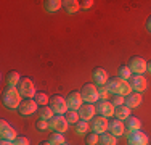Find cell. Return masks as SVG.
Here are the masks:
<instances>
[{"label": "cell", "mask_w": 151, "mask_h": 145, "mask_svg": "<svg viewBox=\"0 0 151 145\" xmlns=\"http://www.w3.org/2000/svg\"><path fill=\"white\" fill-rule=\"evenodd\" d=\"M92 78H93V81H95V86H96V87L106 86L108 79H109V78H108V72L103 70V68H100V66H96L95 70H93Z\"/></svg>", "instance_id": "cell-17"}, {"label": "cell", "mask_w": 151, "mask_h": 145, "mask_svg": "<svg viewBox=\"0 0 151 145\" xmlns=\"http://www.w3.org/2000/svg\"><path fill=\"white\" fill-rule=\"evenodd\" d=\"M146 71H148L150 74H151V60L148 61V65H146Z\"/></svg>", "instance_id": "cell-39"}, {"label": "cell", "mask_w": 151, "mask_h": 145, "mask_svg": "<svg viewBox=\"0 0 151 145\" xmlns=\"http://www.w3.org/2000/svg\"><path fill=\"white\" fill-rule=\"evenodd\" d=\"M108 132H111L113 136L116 137H121L125 134V126H124V121H121V119H111L109 124H108Z\"/></svg>", "instance_id": "cell-16"}, {"label": "cell", "mask_w": 151, "mask_h": 145, "mask_svg": "<svg viewBox=\"0 0 151 145\" xmlns=\"http://www.w3.org/2000/svg\"><path fill=\"white\" fill-rule=\"evenodd\" d=\"M88 129H90V124H88L87 121H82V119L74 124V130L79 134V136H87Z\"/></svg>", "instance_id": "cell-25"}, {"label": "cell", "mask_w": 151, "mask_h": 145, "mask_svg": "<svg viewBox=\"0 0 151 145\" xmlns=\"http://www.w3.org/2000/svg\"><path fill=\"white\" fill-rule=\"evenodd\" d=\"M66 103H68V108L73 111H79V108L84 105V99H82L81 92H77V90H73V92L68 94L66 97Z\"/></svg>", "instance_id": "cell-10"}, {"label": "cell", "mask_w": 151, "mask_h": 145, "mask_svg": "<svg viewBox=\"0 0 151 145\" xmlns=\"http://www.w3.org/2000/svg\"><path fill=\"white\" fill-rule=\"evenodd\" d=\"M5 81H6V87H18V84H19V81H21V76L18 71H10L8 74H6Z\"/></svg>", "instance_id": "cell-22"}, {"label": "cell", "mask_w": 151, "mask_h": 145, "mask_svg": "<svg viewBox=\"0 0 151 145\" xmlns=\"http://www.w3.org/2000/svg\"><path fill=\"white\" fill-rule=\"evenodd\" d=\"M85 144L87 145H98L100 144V136L96 132H88L85 136Z\"/></svg>", "instance_id": "cell-31"}, {"label": "cell", "mask_w": 151, "mask_h": 145, "mask_svg": "<svg viewBox=\"0 0 151 145\" xmlns=\"http://www.w3.org/2000/svg\"><path fill=\"white\" fill-rule=\"evenodd\" d=\"M34 100H35V103H37L39 107H47V105L50 103V99H48V95H47L45 92H37L35 97H34Z\"/></svg>", "instance_id": "cell-27"}, {"label": "cell", "mask_w": 151, "mask_h": 145, "mask_svg": "<svg viewBox=\"0 0 151 145\" xmlns=\"http://www.w3.org/2000/svg\"><path fill=\"white\" fill-rule=\"evenodd\" d=\"M0 137H2V140H12V142L18 137L16 129L10 126L5 119H2V123H0Z\"/></svg>", "instance_id": "cell-14"}, {"label": "cell", "mask_w": 151, "mask_h": 145, "mask_svg": "<svg viewBox=\"0 0 151 145\" xmlns=\"http://www.w3.org/2000/svg\"><path fill=\"white\" fill-rule=\"evenodd\" d=\"M0 145H15V144H13L12 140H2V144H0Z\"/></svg>", "instance_id": "cell-38"}, {"label": "cell", "mask_w": 151, "mask_h": 145, "mask_svg": "<svg viewBox=\"0 0 151 145\" xmlns=\"http://www.w3.org/2000/svg\"><path fill=\"white\" fill-rule=\"evenodd\" d=\"M81 95L84 99V103H93L98 102V87L95 84H84L81 90Z\"/></svg>", "instance_id": "cell-4"}, {"label": "cell", "mask_w": 151, "mask_h": 145, "mask_svg": "<svg viewBox=\"0 0 151 145\" xmlns=\"http://www.w3.org/2000/svg\"><path fill=\"white\" fill-rule=\"evenodd\" d=\"M100 145H117V137L111 132H105L100 136Z\"/></svg>", "instance_id": "cell-24"}, {"label": "cell", "mask_w": 151, "mask_h": 145, "mask_svg": "<svg viewBox=\"0 0 151 145\" xmlns=\"http://www.w3.org/2000/svg\"><path fill=\"white\" fill-rule=\"evenodd\" d=\"M127 82H129V86L132 87L134 92H140V94H142L143 90L146 89V86H148V82H146V79L143 74H132Z\"/></svg>", "instance_id": "cell-13"}, {"label": "cell", "mask_w": 151, "mask_h": 145, "mask_svg": "<svg viewBox=\"0 0 151 145\" xmlns=\"http://www.w3.org/2000/svg\"><path fill=\"white\" fill-rule=\"evenodd\" d=\"M93 0H84V2H81V8H84V10H87V8H92L93 7Z\"/></svg>", "instance_id": "cell-36"}, {"label": "cell", "mask_w": 151, "mask_h": 145, "mask_svg": "<svg viewBox=\"0 0 151 145\" xmlns=\"http://www.w3.org/2000/svg\"><path fill=\"white\" fill-rule=\"evenodd\" d=\"M132 76V71L130 68H129V65H122V66L119 68V74H117V78L124 79V81H129Z\"/></svg>", "instance_id": "cell-29"}, {"label": "cell", "mask_w": 151, "mask_h": 145, "mask_svg": "<svg viewBox=\"0 0 151 145\" xmlns=\"http://www.w3.org/2000/svg\"><path fill=\"white\" fill-rule=\"evenodd\" d=\"M142 102H143V97L140 92H134V90H132V92L125 97V105H127L130 110L132 108H138L140 105H142Z\"/></svg>", "instance_id": "cell-18"}, {"label": "cell", "mask_w": 151, "mask_h": 145, "mask_svg": "<svg viewBox=\"0 0 151 145\" xmlns=\"http://www.w3.org/2000/svg\"><path fill=\"white\" fill-rule=\"evenodd\" d=\"M150 139L142 129L127 132V145H148Z\"/></svg>", "instance_id": "cell-7"}, {"label": "cell", "mask_w": 151, "mask_h": 145, "mask_svg": "<svg viewBox=\"0 0 151 145\" xmlns=\"http://www.w3.org/2000/svg\"><path fill=\"white\" fill-rule=\"evenodd\" d=\"M106 89L109 90L111 95H122V97H127L129 94L132 92V87L129 86V82L124 81V79H121V78H117V76L108 79Z\"/></svg>", "instance_id": "cell-2"}, {"label": "cell", "mask_w": 151, "mask_h": 145, "mask_svg": "<svg viewBox=\"0 0 151 145\" xmlns=\"http://www.w3.org/2000/svg\"><path fill=\"white\" fill-rule=\"evenodd\" d=\"M13 144L15 145H29V139L27 137H19L18 136L15 140H13Z\"/></svg>", "instance_id": "cell-34"}, {"label": "cell", "mask_w": 151, "mask_h": 145, "mask_svg": "<svg viewBox=\"0 0 151 145\" xmlns=\"http://www.w3.org/2000/svg\"><path fill=\"white\" fill-rule=\"evenodd\" d=\"M35 111H39V108H37V103H35L34 99H24L21 102L19 108H18V113L21 116H31Z\"/></svg>", "instance_id": "cell-11"}, {"label": "cell", "mask_w": 151, "mask_h": 145, "mask_svg": "<svg viewBox=\"0 0 151 145\" xmlns=\"http://www.w3.org/2000/svg\"><path fill=\"white\" fill-rule=\"evenodd\" d=\"M63 145H68V144H63Z\"/></svg>", "instance_id": "cell-41"}, {"label": "cell", "mask_w": 151, "mask_h": 145, "mask_svg": "<svg viewBox=\"0 0 151 145\" xmlns=\"http://www.w3.org/2000/svg\"><path fill=\"white\" fill-rule=\"evenodd\" d=\"M146 31L151 34V16H148V20H146Z\"/></svg>", "instance_id": "cell-37"}, {"label": "cell", "mask_w": 151, "mask_h": 145, "mask_svg": "<svg viewBox=\"0 0 151 145\" xmlns=\"http://www.w3.org/2000/svg\"><path fill=\"white\" fill-rule=\"evenodd\" d=\"M111 103H113L114 107H121V105H125V97H122V95H113V99H111Z\"/></svg>", "instance_id": "cell-33"}, {"label": "cell", "mask_w": 151, "mask_h": 145, "mask_svg": "<svg viewBox=\"0 0 151 145\" xmlns=\"http://www.w3.org/2000/svg\"><path fill=\"white\" fill-rule=\"evenodd\" d=\"M114 116H116L117 119H121V121H125L129 116H132V115H130V108H129L127 105H121V107H116Z\"/></svg>", "instance_id": "cell-23"}, {"label": "cell", "mask_w": 151, "mask_h": 145, "mask_svg": "<svg viewBox=\"0 0 151 145\" xmlns=\"http://www.w3.org/2000/svg\"><path fill=\"white\" fill-rule=\"evenodd\" d=\"M79 116H81L82 121H92L93 118L96 116V107L93 103H84L81 108H79Z\"/></svg>", "instance_id": "cell-15"}, {"label": "cell", "mask_w": 151, "mask_h": 145, "mask_svg": "<svg viewBox=\"0 0 151 145\" xmlns=\"http://www.w3.org/2000/svg\"><path fill=\"white\" fill-rule=\"evenodd\" d=\"M48 107L53 110L55 115H66V111L69 110L66 103V99H63L61 95H52L50 97V103Z\"/></svg>", "instance_id": "cell-6"}, {"label": "cell", "mask_w": 151, "mask_h": 145, "mask_svg": "<svg viewBox=\"0 0 151 145\" xmlns=\"http://www.w3.org/2000/svg\"><path fill=\"white\" fill-rule=\"evenodd\" d=\"M39 118L40 119H45V121H50V119L55 116V113H53V110L50 107H39Z\"/></svg>", "instance_id": "cell-26"}, {"label": "cell", "mask_w": 151, "mask_h": 145, "mask_svg": "<svg viewBox=\"0 0 151 145\" xmlns=\"http://www.w3.org/2000/svg\"><path fill=\"white\" fill-rule=\"evenodd\" d=\"M18 90H19L23 99H34L35 97V86L29 78H21L19 84H18Z\"/></svg>", "instance_id": "cell-3"}, {"label": "cell", "mask_w": 151, "mask_h": 145, "mask_svg": "<svg viewBox=\"0 0 151 145\" xmlns=\"http://www.w3.org/2000/svg\"><path fill=\"white\" fill-rule=\"evenodd\" d=\"M37 129L39 130L48 129V121H45V119H39V121H37Z\"/></svg>", "instance_id": "cell-35"}, {"label": "cell", "mask_w": 151, "mask_h": 145, "mask_svg": "<svg viewBox=\"0 0 151 145\" xmlns=\"http://www.w3.org/2000/svg\"><path fill=\"white\" fill-rule=\"evenodd\" d=\"M146 65H148V61L142 57H132L129 61V68H130L132 74H143L146 71Z\"/></svg>", "instance_id": "cell-12"}, {"label": "cell", "mask_w": 151, "mask_h": 145, "mask_svg": "<svg viewBox=\"0 0 151 145\" xmlns=\"http://www.w3.org/2000/svg\"><path fill=\"white\" fill-rule=\"evenodd\" d=\"M64 118L68 119V123H69V124H76V123L81 121V116H79V113H77V111H73V110H68L66 115H64Z\"/></svg>", "instance_id": "cell-30"}, {"label": "cell", "mask_w": 151, "mask_h": 145, "mask_svg": "<svg viewBox=\"0 0 151 145\" xmlns=\"http://www.w3.org/2000/svg\"><path fill=\"white\" fill-rule=\"evenodd\" d=\"M108 124H109L108 118L96 115L95 118H93L92 121H90V129H92V132H96L98 136H101V134L108 132Z\"/></svg>", "instance_id": "cell-8"}, {"label": "cell", "mask_w": 151, "mask_h": 145, "mask_svg": "<svg viewBox=\"0 0 151 145\" xmlns=\"http://www.w3.org/2000/svg\"><path fill=\"white\" fill-rule=\"evenodd\" d=\"M68 126H69V123H68V119L64 118V115H55L48 121V129H52L53 132L63 134V132L68 130Z\"/></svg>", "instance_id": "cell-5"}, {"label": "cell", "mask_w": 151, "mask_h": 145, "mask_svg": "<svg viewBox=\"0 0 151 145\" xmlns=\"http://www.w3.org/2000/svg\"><path fill=\"white\" fill-rule=\"evenodd\" d=\"M63 8L66 13L69 14H74L77 13L79 10H81V2H77V0H64L63 2Z\"/></svg>", "instance_id": "cell-20"}, {"label": "cell", "mask_w": 151, "mask_h": 145, "mask_svg": "<svg viewBox=\"0 0 151 145\" xmlns=\"http://www.w3.org/2000/svg\"><path fill=\"white\" fill-rule=\"evenodd\" d=\"M95 107H96V115L105 116V118H111L116 111V107L109 100H98Z\"/></svg>", "instance_id": "cell-9"}, {"label": "cell", "mask_w": 151, "mask_h": 145, "mask_svg": "<svg viewBox=\"0 0 151 145\" xmlns=\"http://www.w3.org/2000/svg\"><path fill=\"white\" fill-rule=\"evenodd\" d=\"M44 8H45V12H48V13H56L60 8H63V2H61V0H45Z\"/></svg>", "instance_id": "cell-21"}, {"label": "cell", "mask_w": 151, "mask_h": 145, "mask_svg": "<svg viewBox=\"0 0 151 145\" xmlns=\"http://www.w3.org/2000/svg\"><path fill=\"white\" fill-rule=\"evenodd\" d=\"M2 103L6 110H18L21 105V94L18 87H6L2 94Z\"/></svg>", "instance_id": "cell-1"}, {"label": "cell", "mask_w": 151, "mask_h": 145, "mask_svg": "<svg viewBox=\"0 0 151 145\" xmlns=\"http://www.w3.org/2000/svg\"><path fill=\"white\" fill-rule=\"evenodd\" d=\"M48 142L52 145H63V144H66V142H64V136H63V134H60V132H53L52 136L48 137Z\"/></svg>", "instance_id": "cell-28"}, {"label": "cell", "mask_w": 151, "mask_h": 145, "mask_svg": "<svg viewBox=\"0 0 151 145\" xmlns=\"http://www.w3.org/2000/svg\"><path fill=\"white\" fill-rule=\"evenodd\" d=\"M109 90L106 89V86H101V87H98V100H108L109 99Z\"/></svg>", "instance_id": "cell-32"}, {"label": "cell", "mask_w": 151, "mask_h": 145, "mask_svg": "<svg viewBox=\"0 0 151 145\" xmlns=\"http://www.w3.org/2000/svg\"><path fill=\"white\" fill-rule=\"evenodd\" d=\"M124 126H125V129H127V132H132V130H138L142 128V121H140L137 116H129L124 121Z\"/></svg>", "instance_id": "cell-19"}, {"label": "cell", "mask_w": 151, "mask_h": 145, "mask_svg": "<svg viewBox=\"0 0 151 145\" xmlns=\"http://www.w3.org/2000/svg\"><path fill=\"white\" fill-rule=\"evenodd\" d=\"M39 145H52V144H50L48 140H44V142H40V144H39Z\"/></svg>", "instance_id": "cell-40"}]
</instances>
